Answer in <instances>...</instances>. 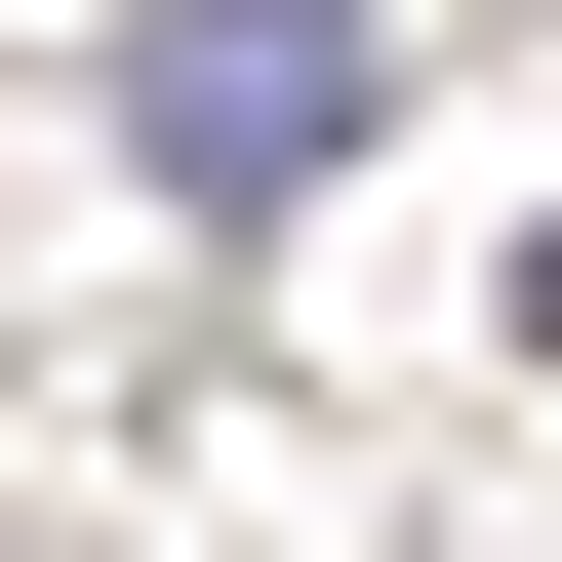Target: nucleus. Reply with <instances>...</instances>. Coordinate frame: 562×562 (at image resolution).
<instances>
[{"label": "nucleus", "instance_id": "obj_1", "mask_svg": "<svg viewBox=\"0 0 562 562\" xmlns=\"http://www.w3.org/2000/svg\"><path fill=\"white\" fill-rule=\"evenodd\" d=\"M121 161L161 201H322L362 161V0H161V41H121Z\"/></svg>", "mask_w": 562, "mask_h": 562}, {"label": "nucleus", "instance_id": "obj_2", "mask_svg": "<svg viewBox=\"0 0 562 562\" xmlns=\"http://www.w3.org/2000/svg\"><path fill=\"white\" fill-rule=\"evenodd\" d=\"M522 322H562V241H522Z\"/></svg>", "mask_w": 562, "mask_h": 562}]
</instances>
